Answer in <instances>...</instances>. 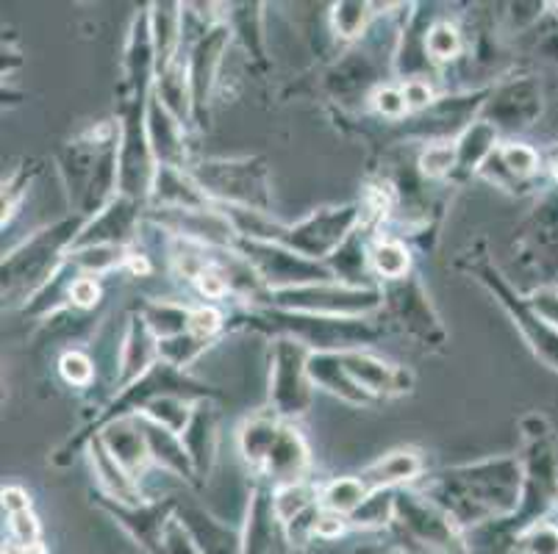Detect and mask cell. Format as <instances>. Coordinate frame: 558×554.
Instances as JSON below:
<instances>
[{
	"label": "cell",
	"mask_w": 558,
	"mask_h": 554,
	"mask_svg": "<svg viewBox=\"0 0 558 554\" xmlns=\"http://www.w3.org/2000/svg\"><path fill=\"white\" fill-rule=\"evenodd\" d=\"M522 488L525 469L520 457H497L442 471L428 482L425 496L448 510L461 530H478L514 516L522 505Z\"/></svg>",
	"instance_id": "1"
},
{
	"label": "cell",
	"mask_w": 558,
	"mask_h": 554,
	"mask_svg": "<svg viewBox=\"0 0 558 554\" xmlns=\"http://www.w3.org/2000/svg\"><path fill=\"white\" fill-rule=\"evenodd\" d=\"M247 328L276 333L278 338H295L312 353H348L378 342L380 328L364 317H319V313L281 311V308H256L245 313Z\"/></svg>",
	"instance_id": "2"
},
{
	"label": "cell",
	"mask_w": 558,
	"mask_h": 554,
	"mask_svg": "<svg viewBox=\"0 0 558 554\" xmlns=\"http://www.w3.org/2000/svg\"><path fill=\"white\" fill-rule=\"evenodd\" d=\"M395 543L405 554H466V535L448 510L430 496L398 488L395 518L389 525Z\"/></svg>",
	"instance_id": "3"
},
{
	"label": "cell",
	"mask_w": 558,
	"mask_h": 554,
	"mask_svg": "<svg viewBox=\"0 0 558 554\" xmlns=\"http://www.w3.org/2000/svg\"><path fill=\"white\" fill-rule=\"evenodd\" d=\"M86 225V217H70V220L56 222L53 227H45L37 236L3 258V297H32L37 288L50 281V274L62 267L64 256L73 247L75 236Z\"/></svg>",
	"instance_id": "4"
},
{
	"label": "cell",
	"mask_w": 558,
	"mask_h": 554,
	"mask_svg": "<svg viewBox=\"0 0 558 554\" xmlns=\"http://www.w3.org/2000/svg\"><path fill=\"white\" fill-rule=\"evenodd\" d=\"M211 202L270 213V170L264 159H222L186 167Z\"/></svg>",
	"instance_id": "5"
},
{
	"label": "cell",
	"mask_w": 558,
	"mask_h": 554,
	"mask_svg": "<svg viewBox=\"0 0 558 554\" xmlns=\"http://www.w3.org/2000/svg\"><path fill=\"white\" fill-rule=\"evenodd\" d=\"M362 227V202L331 206L312 211L306 220L295 225L278 222L272 233V244H281L287 250L308 258V261H331L333 253Z\"/></svg>",
	"instance_id": "6"
},
{
	"label": "cell",
	"mask_w": 558,
	"mask_h": 554,
	"mask_svg": "<svg viewBox=\"0 0 558 554\" xmlns=\"http://www.w3.org/2000/svg\"><path fill=\"white\" fill-rule=\"evenodd\" d=\"M461 267L473 274L481 286H486L495 294L497 303L504 305V311L514 319L520 333L525 335V342L531 344L536 358L545 366H550L553 372H558V328H553L545 317H539V313L531 308L527 297H522V294H517L514 288H511V283L500 274V269L492 267L486 253H475V256L470 253V256L461 261Z\"/></svg>",
	"instance_id": "7"
},
{
	"label": "cell",
	"mask_w": 558,
	"mask_h": 554,
	"mask_svg": "<svg viewBox=\"0 0 558 554\" xmlns=\"http://www.w3.org/2000/svg\"><path fill=\"white\" fill-rule=\"evenodd\" d=\"M270 308L319 317H367L384 305V294L375 286H348V283H312V286L270 288L262 299Z\"/></svg>",
	"instance_id": "8"
},
{
	"label": "cell",
	"mask_w": 558,
	"mask_h": 554,
	"mask_svg": "<svg viewBox=\"0 0 558 554\" xmlns=\"http://www.w3.org/2000/svg\"><path fill=\"white\" fill-rule=\"evenodd\" d=\"M312 349L295 338H276L270 355V410L278 419H298L312 408L314 383L308 378Z\"/></svg>",
	"instance_id": "9"
},
{
	"label": "cell",
	"mask_w": 558,
	"mask_h": 554,
	"mask_svg": "<svg viewBox=\"0 0 558 554\" xmlns=\"http://www.w3.org/2000/svg\"><path fill=\"white\" fill-rule=\"evenodd\" d=\"M233 250L245 256L262 274L267 292L270 288H292V286H312V283H331L337 281L328 263L308 261L298 253L287 250L281 244L256 242V238H236Z\"/></svg>",
	"instance_id": "10"
},
{
	"label": "cell",
	"mask_w": 558,
	"mask_h": 554,
	"mask_svg": "<svg viewBox=\"0 0 558 554\" xmlns=\"http://www.w3.org/2000/svg\"><path fill=\"white\" fill-rule=\"evenodd\" d=\"M384 294V305L389 308V317L411 335L417 338L423 347H439L445 344V328L439 322V317L434 313V305H430L428 294H425L423 283L409 274L403 281H392L380 286Z\"/></svg>",
	"instance_id": "11"
},
{
	"label": "cell",
	"mask_w": 558,
	"mask_h": 554,
	"mask_svg": "<svg viewBox=\"0 0 558 554\" xmlns=\"http://www.w3.org/2000/svg\"><path fill=\"white\" fill-rule=\"evenodd\" d=\"M545 98H542V84L534 75L504 81L500 86L489 89L486 103L481 109V120L489 122L492 128L500 131H525L542 116Z\"/></svg>",
	"instance_id": "12"
},
{
	"label": "cell",
	"mask_w": 558,
	"mask_h": 554,
	"mask_svg": "<svg viewBox=\"0 0 558 554\" xmlns=\"http://www.w3.org/2000/svg\"><path fill=\"white\" fill-rule=\"evenodd\" d=\"M231 39V28L226 23H215L206 28L201 37H195L192 48L186 50V73H190V91H192V116L195 122H206V109H209L211 89L217 84L220 73L222 53Z\"/></svg>",
	"instance_id": "13"
},
{
	"label": "cell",
	"mask_w": 558,
	"mask_h": 554,
	"mask_svg": "<svg viewBox=\"0 0 558 554\" xmlns=\"http://www.w3.org/2000/svg\"><path fill=\"white\" fill-rule=\"evenodd\" d=\"M289 546L292 543H289L287 525L276 513V488L262 480L247 505L242 554H287Z\"/></svg>",
	"instance_id": "14"
},
{
	"label": "cell",
	"mask_w": 558,
	"mask_h": 554,
	"mask_svg": "<svg viewBox=\"0 0 558 554\" xmlns=\"http://www.w3.org/2000/svg\"><path fill=\"white\" fill-rule=\"evenodd\" d=\"M140 206L142 202L131 200L125 195H117L104 211L86 220L81 233L75 236L70 250H84V247H100V244H117L125 247L129 238L134 236L136 225H140Z\"/></svg>",
	"instance_id": "15"
},
{
	"label": "cell",
	"mask_w": 558,
	"mask_h": 554,
	"mask_svg": "<svg viewBox=\"0 0 558 554\" xmlns=\"http://www.w3.org/2000/svg\"><path fill=\"white\" fill-rule=\"evenodd\" d=\"M342 366L348 369V374L373 396L375 403L384 399V396L405 394L414 385V374L403 366L387 364V360L375 358V355L362 353V349H348V353H339Z\"/></svg>",
	"instance_id": "16"
},
{
	"label": "cell",
	"mask_w": 558,
	"mask_h": 554,
	"mask_svg": "<svg viewBox=\"0 0 558 554\" xmlns=\"http://www.w3.org/2000/svg\"><path fill=\"white\" fill-rule=\"evenodd\" d=\"M159 338L148 322L142 319V313H131L129 328H125L123 344H120V380H117V391L134 385L142 374H148L156 364H159Z\"/></svg>",
	"instance_id": "17"
},
{
	"label": "cell",
	"mask_w": 558,
	"mask_h": 554,
	"mask_svg": "<svg viewBox=\"0 0 558 554\" xmlns=\"http://www.w3.org/2000/svg\"><path fill=\"white\" fill-rule=\"evenodd\" d=\"M184 122L172 114L156 95H150L148 111H145V128H148L150 150L156 156V164L179 167L186 170V150H184Z\"/></svg>",
	"instance_id": "18"
},
{
	"label": "cell",
	"mask_w": 558,
	"mask_h": 554,
	"mask_svg": "<svg viewBox=\"0 0 558 554\" xmlns=\"http://www.w3.org/2000/svg\"><path fill=\"white\" fill-rule=\"evenodd\" d=\"M175 516L186 527V532L192 535L195 546L201 549V554H242L240 532L222 525L220 518L211 516L209 510H203L195 502L179 500Z\"/></svg>",
	"instance_id": "19"
},
{
	"label": "cell",
	"mask_w": 558,
	"mask_h": 554,
	"mask_svg": "<svg viewBox=\"0 0 558 554\" xmlns=\"http://www.w3.org/2000/svg\"><path fill=\"white\" fill-rule=\"evenodd\" d=\"M308 469V446L303 441V435L298 433L295 427H289L283 421L281 433H278L276 446L267 455V464L262 469V480L270 482L272 488L295 485V482L306 480Z\"/></svg>",
	"instance_id": "20"
},
{
	"label": "cell",
	"mask_w": 558,
	"mask_h": 554,
	"mask_svg": "<svg viewBox=\"0 0 558 554\" xmlns=\"http://www.w3.org/2000/svg\"><path fill=\"white\" fill-rule=\"evenodd\" d=\"M98 435L106 444V450L114 455L117 464L123 466L134 480H140V475L148 469V464H154V460H150L148 439H145V433H142L136 416H125V419L109 421Z\"/></svg>",
	"instance_id": "21"
},
{
	"label": "cell",
	"mask_w": 558,
	"mask_h": 554,
	"mask_svg": "<svg viewBox=\"0 0 558 554\" xmlns=\"http://www.w3.org/2000/svg\"><path fill=\"white\" fill-rule=\"evenodd\" d=\"M181 441L190 452L197 480H206L217 460V410L209 399L192 405V419L181 433Z\"/></svg>",
	"instance_id": "22"
},
{
	"label": "cell",
	"mask_w": 558,
	"mask_h": 554,
	"mask_svg": "<svg viewBox=\"0 0 558 554\" xmlns=\"http://www.w3.org/2000/svg\"><path fill=\"white\" fill-rule=\"evenodd\" d=\"M136 421H140L145 439H148L150 460L159 464L165 471H170V475L181 477V480L197 482L195 466H192V457L181 435H175L172 430H167V427H161L159 421H154L145 414H136Z\"/></svg>",
	"instance_id": "23"
},
{
	"label": "cell",
	"mask_w": 558,
	"mask_h": 554,
	"mask_svg": "<svg viewBox=\"0 0 558 554\" xmlns=\"http://www.w3.org/2000/svg\"><path fill=\"white\" fill-rule=\"evenodd\" d=\"M308 378H312L314 389L328 391V394L339 396V399L356 405V408H367V405L375 403L373 396L350 378L339 353H312V358H308Z\"/></svg>",
	"instance_id": "24"
},
{
	"label": "cell",
	"mask_w": 558,
	"mask_h": 554,
	"mask_svg": "<svg viewBox=\"0 0 558 554\" xmlns=\"http://www.w3.org/2000/svg\"><path fill=\"white\" fill-rule=\"evenodd\" d=\"M150 202H154V208H211L209 195L197 186L190 170L161 164L156 170Z\"/></svg>",
	"instance_id": "25"
},
{
	"label": "cell",
	"mask_w": 558,
	"mask_h": 554,
	"mask_svg": "<svg viewBox=\"0 0 558 554\" xmlns=\"http://www.w3.org/2000/svg\"><path fill=\"white\" fill-rule=\"evenodd\" d=\"M89 457H93V469L100 488H104V496L129 507H136L145 502L140 494V482H136L123 466L117 464L114 455H111V452L106 450L104 441H100V435L89 439Z\"/></svg>",
	"instance_id": "26"
},
{
	"label": "cell",
	"mask_w": 558,
	"mask_h": 554,
	"mask_svg": "<svg viewBox=\"0 0 558 554\" xmlns=\"http://www.w3.org/2000/svg\"><path fill=\"white\" fill-rule=\"evenodd\" d=\"M420 475H423V457L411 450H398L375 460L373 466H367L359 475V480L373 494V491H398L400 485L417 480Z\"/></svg>",
	"instance_id": "27"
},
{
	"label": "cell",
	"mask_w": 558,
	"mask_h": 554,
	"mask_svg": "<svg viewBox=\"0 0 558 554\" xmlns=\"http://www.w3.org/2000/svg\"><path fill=\"white\" fill-rule=\"evenodd\" d=\"M150 12V34L156 48V75L165 73L179 59L184 42V7L181 3H154Z\"/></svg>",
	"instance_id": "28"
},
{
	"label": "cell",
	"mask_w": 558,
	"mask_h": 554,
	"mask_svg": "<svg viewBox=\"0 0 558 554\" xmlns=\"http://www.w3.org/2000/svg\"><path fill=\"white\" fill-rule=\"evenodd\" d=\"M281 427L283 419H278L272 410L251 416V419L240 427L242 460H245L253 471H258V475H262L264 464H267V455H270L272 446H276Z\"/></svg>",
	"instance_id": "29"
},
{
	"label": "cell",
	"mask_w": 558,
	"mask_h": 554,
	"mask_svg": "<svg viewBox=\"0 0 558 554\" xmlns=\"http://www.w3.org/2000/svg\"><path fill=\"white\" fill-rule=\"evenodd\" d=\"M497 131L492 128L489 122L478 120L473 122L464 134L456 139V150H459V161H456L453 181H464L466 175L481 172V167L486 164L492 152L497 150Z\"/></svg>",
	"instance_id": "30"
},
{
	"label": "cell",
	"mask_w": 558,
	"mask_h": 554,
	"mask_svg": "<svg viewBox=\"0 0 558 554\" xmlns=\"http://www.w3.org/2000/svg\"><path fill=\"white\" fill-rule=\"evenodd\" d=\"M140 313L142 319L148 322V328L154 330L159 342L190 333L192 308H186V305L181 303H172V299H154V303L142 305Z\"/></svg>",
	"instance_id": "31"
},
{
	"label": "cell",
	"mask_w": 558,
	"mask_h": 554,
	"mask_svg": "<svg viewBox=\"0 0 558 554\" xmlns=\"http://www.w3.org/2000/svg\"><path fill=\"white\" fill-rule=\"evenodd\" d=\"M222 23L231 28V34L245 42L247 53L256 61H264V34H262V3H231L226 7Z\"/></svg>",
	"instance_id": "32"
},
{
	"label": "cell",
	"mask_w": 558,
	"mask_h": 554,
	"mask_svg": "<svg viewBox=\"0 0 558 554\" xmlns=\"http://www.w3.org/2000/svg\"><path fill=\"white\" fill-rule=\"evenodd\" d=\"M369 267L384 283L403 281L411 272V256L405 250V244L398 242V238H378L369 247Z\"/></svg>",
	"instance_id": "33"
},
{
	"label": "cell",
	"mask_w": 558,
	"mask_h": 554,
	"mask_svg": "<svg viewBox=\"0 0 558 554\" xmlns=\"http://www.w3.org/2000/svg\"><path fill=\"white\" fill-rule=\"evenodd\" d=\"M367 496L369 491L364 488V482L359 480V477H342V480L328 482V485L319 491V507L337 513V516L350 518L364 505Z\"/></svg>",
	"instance_id": "34"
},
{
	"label": "cell",
	"mask_w": 558,
	"mask_h": 554,
	"mask_svg": "<svg viewBox=\"0 0 558 554\" xmlns=\"http://www.w3.org/2000/svg\"><path fill=\"white\" fill-rule=\"evenodd\" d=\"M492 161L500 167L504 175H509L511 181H527L539 170V152L534 147L520 145V141H509V145H500L492 152Z\"/></svg>",
	"instance_id": "35"
},
{
	"label": "cell",
	"mask_w": 558,
	"mask_h": 554,
	"mask_svg": "<svg viewBox=\"0 0 558 554\" xmlns=\"http://www.w3.org/2000/svg\"><path fill=\"white\" fill-rule=\"evenodd\" d=\"M319 505V488L308 485L306 480L295 485L276 488V513L283 525H292L298 516Z\"/></svg>",
	"instance_id": "36"
},
{
	"label": "cell",
	"mask_w": 558,
	"mask_h": 554,
	"mask_svg": "<svg viewBox=\"0 0 558 554\" xmlns=\"http://www.w3.org/2000/svg\"><path fill=\"white\" fill-rule=\"evenodd\" d=\"M192 405L195 403H190V399H184V396L167 394V396H159V399H154V403L145 405V410H142V414L150 416L154 421H159L161 427L172 430L175 435H181L192 419Z\"/></svg>",
	"instance_id": "37"
},
{
	"label": "cell",
	"mask_w": 558,
	"mask_h": 554,
	"mask_svg": "<svg viewBox=\"0 0 558 554\" xmlns=\"http://www.w3.org/2000/svg\"><path fill=\"white\" fill-rule=\"evenodd\" d=\"M373 3H359V0H344V3H333L331 23L337 37L356 39L369 28L373 20Z\"/></svg>",
	"instance_id": "38"
},
{
	"label": "cell",
	"mask_w": 558,
	"mask_h": 554,
	"mask_svg": "<svg viewBox=\"0 0 558 554\" xmlns=\"http://www.w3.org/2000/svg\"><path fill=\"white\" fill-rule=\"evenodd\" d=\"M395 494H398V491H373V494L364 500V505L348 518L350 527L373 530V527H389V525H392Z\"/></svg>",
	"instance_id": "39"
},
{
	"label": "cell",
	"mask_w": 558,
	"mask_h": 554,
	"mask_svg": "<svg viewBox=\"0 0 558 554\" xmlns=\"http://www.w3.org/2000/svg\"><path fill=\"white\" fill-rule=\"evenodd\" d=\"M456 161H459L456 141H434L420 152L417 170L425 181H439V177H453Z\"/></svg>",
	"instance_id": "40"
},
{
	"label": "cell",
	"mask_w": 558,
	"mask_h": 554,
	"mask_svg": "<svg viewBox=\"0 0 558 554\" xmlns=\"http://www.w3.org/2000/svg\"><path fill=\"white\" fill-rule=\"evenodd\" d=\"M461 48H464V42H461V34L456 25H450L448 20L430 23L428 34H425V50H428V59L434 64L453 61L461 53Z\"/></svg>",
	"instance_id": "41"
},
{
	"label": "cell",
	"mask_w": 558,
	"mask_h": 554,
	"mask_svg": "<svg viewBox=\"0 0 558 554\" xmlns=\"http://www.w3.org/2000/svg\"><path fill=\"white\" fill-rule=\"evenodd\" d=\"M209 344L211 342H206V338H197V335H192V333L175 335V338H165V342H159V360H165V364L175 366V369H181V372H184L186 366L195 364V360L206 353V347H209Z\"/></svg>",
	"instance_id": "42"
},
{
	"label": "cell",
	"mask_w": 558,
	"mask_h": 554,
	"mask_svg": "<svg viewBox=\"0 0 558 554\" xmlns=\"http://www.w3.org/2000/svg\"><path fill=\"white\" fill-rule=\"evenodd\" d=\"M59 372L75 389H89L95 380V360L86 353H81V349H68L59 358Z\"/></svg>",
	"instance_id": "43"
},
{
	"label": "cell",
	"mask_w": 558,
	"mask_h": 554,
	"mask_svg": "<svg viewBox=\"0 0 558 554\" xmlns=\"http://www.w3.org/2000/svg\"><path fill=\"white\" fill-rule=\"evenodd\" d=\"M522 554H558V527L550 521H536L520 532Z\"/></svg>",
	"instance_id": "44"
},
{
	"label": "cell",
	"mask_w": 558,
	"mask_h": 554,
	"mask_svg": "<svg viewBox=\"0 0 558 554\" xmlns=\"http://www.w3.org/2000/svg\"><path fill=\"white\" fill-rule=\"evenodd\" d=\"M373 106L380 116H387V120L395 122H403L411 114L409 106H405L403 91L395 89V86H378L373 91Z\"/></svg>",
	"instance_id": "45"
},
{
	"label": "cell",
	"mask_w": 558,
	"mask_h": 554,
	"mask_svg": "<svg viewBox=\"0 0 558 554\" xmlns=\"http://www.w3.org/2000/svg\"><path fill=\"white\" fill-rule=\"evenodd\" d=\"M226 324V317H222L217 308L211 305H201V308H192V319H190V333L197 335V338H206L211 342L217 333Z\"/></svg>",
	"instance_id": "46"
},
{
	"label": "cell",
	"mask_w": 558,
	"mask_h": 554,
	"mask_svg": "<svg viewBox=\"0 0 558 554\" xmlns=\"http://www.w3.org/2000/svg\"><path fill=\"white\" fill-rule=\"evenodd\" d=\"M161 554H201V549L195 546V541H192V535L186 532V527L179 521V516H172L170 525L165 527V538H161Z\"/></svg>",
	"instance_id": "47"
},
{
	"label": "cell",
	"mask_w": 558,
	"mask_h": 554,
	"mask_svg": "<svg viewBox=\"0 0 558 554\" xmlns=\"http://www.w3.org/2000/svg\"><path fill=\"white\" fill-rule=\"evenodd\" d=\"M100 299V283L95 274H81L78 281L73 283V288H70V305L73 308H78V311H89V308H95Z\"/></svg>",
	"instance_id": "48"
},
{
	"label": "cell",
	"mask_w": 558,
	"mask_h": 554,
	"mask_svg": "<svg viewBox=\"0 0 558 554\" xmlns=\"http://www.w3.org/2000/svg\"><path fill=\"white\" fill-rule=\"evenodd\" d=\"M400 91H403V98H405V106H409V111H414V114H417V111L430 109V106L436 103L434 89H430L428 81H423V78L403 81Z\"/></svg>",
	"instance_id": "49"
},
{
	"label": "cell",
	"mask_w": 558,
	"mask_h": 554,
	"mask_svg": "<svg viewBox=\"0 0 558 554\" xmlns=\"http://www.w3.org/2000/svg\"><path fill=\"white\" fill-rule=\"evenodd\" d=\"M197 292L203 294L206 299H222L226 294H231V288H228V281H226V274L220 272V269L211 263L209 269H203L201 274H197V281H195Z\"/></svg>",
	"instance_id": "50"
},
{
	"label": "cell",
	"mask_w": 558,
	"mask_h": 554,
	"mask_svg": "<svg viewBox=\"0 0 558 554\" xmlns=\"http://www.w3.org/2000/svg\"><path fill=\"white\" fill-rule=\"evenodd\" d=\"M531 308H534L539 317H545L553 328H558V288L556 286H545L539 292H534L527 297Z\"/></svg>",
	"instance_id": "51"
},
{
	"label": "cell",
	"mask_w": 558,
	"mask_h": 554,
	"mask_svg": "<svg viewBox=\"0 0 558 554\" xmlns=\"http://www.w3.org/2000/svg\"><path fill=\"white\" fill-rule=\"evenodd\" d=\"M23 510H32V500H28V494H25L23 488L17 485L3 488V513L12 516V513H23Z\"/></svg>",
	"instance_id": "52"
},
{
	"label": "cell",
	"mask_w": 558,
	"mask_h": 554,
	"mask_svg": "<svg viewBox=\"0 0 558 554\" xmlns=\"http://www.w3.org/2000/svg\"><path fill=\"white\" fill-rule=\"evenodd\" d=\"M550 172H553V177H556V183H558V159L550 164Z\"/></svg>",
	"instance_id": "53"
}]
</instances>
